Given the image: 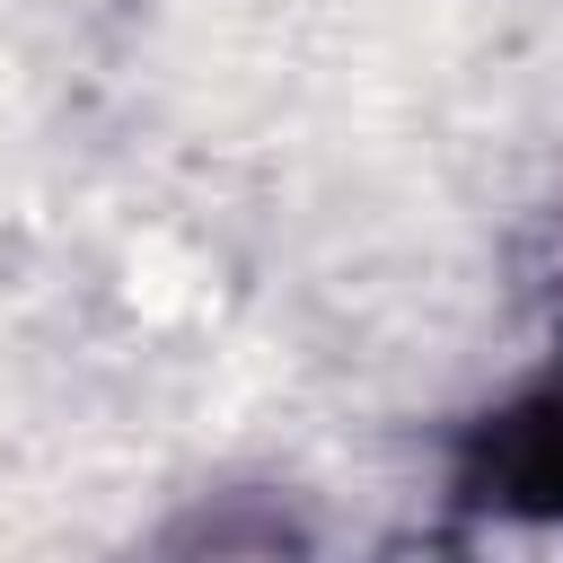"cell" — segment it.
I'll list each match as a JSON object with an SVG mask.
<instances>
[{"label":"cell","instance_id":"2","mask_svg":"<svg viewBox=\"0 0 563 563\" xmlns=\"http://www.w3.org/2000/svg\"><path fill=\"white\" fill-rule=\"evenodd\" d=\"M290 528L273 510H220L211 537H202V563H290Z\"/></svg>","mask_w":563,"mask_h":563},{"label":"cell","instance_id":"1","mask_svg":"<svg viewBox=\"0 0 563 563\" xmlns=\"http://www.w3.org/2000/svg\"><path fill=\"white\" fill-rule=\"evenodd\" d=\"M493 501L563 510V396L537 405V413H510V431L493 449Z\"/></svg>","mask_w":563,"mask_h":563}]
</instances>
